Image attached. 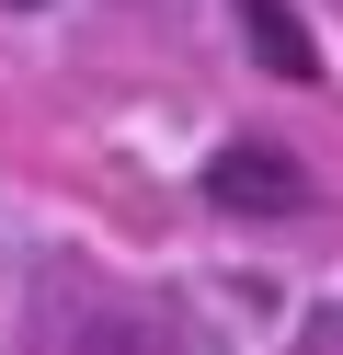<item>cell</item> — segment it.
<instances>
[{
    "mask_svg": "<svg viewBox=\"0 0 343 355\" xmlns=\"http://www.w3.org/2000/svg\"><path fill=\"white\" fill-rule=\"evenodd\" d=\"M206 195H218V207H309V184L286 172V149H252V138L206 172Z\"/></svg>",
    "mask_w": 343,
    "mask_h": 355,
    "instance_id": "obj_1",
    "label": "cell"
},
{
    "mask_svg": "<svg viewBox=\"0 0 343 355\" xmlns=\"http://www.w3.org/2000/svg\"><path fill=\"white\" fill-rule=\"evenodd\" d=\"M229 12H240V35L263 46V69H274V80H309V35H297L286 0H229Z\"/></svg>",
    "mask_w": 343,
    "mask_h": 355,
    "instance_id": "obj_2",
    "label": "cell"
},
{
    "mask_svg": "<svg viewBox=\"0 0 343 355\" xmlns=\"http://www.w3.org/2000/svg\"><path fill=\"white\" fill-rule=\"evenodd\" d=\"M23 12H35V0H23Z\"/></svg>",
    "mask_w": 343,
    "mask_h": 355,
    "instance_id": "obj_3",
    "label": "cell"
}]
</instances>
